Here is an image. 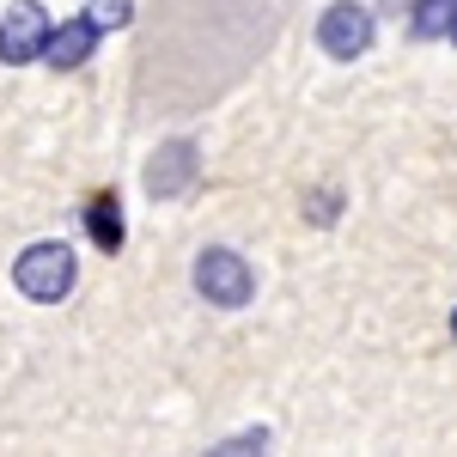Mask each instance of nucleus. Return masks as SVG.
Here are the masks:
<instances>
[{
	"mask_svg": "<svg viewBox=\"0 0 457 457\" xmlns=\"http://www.w3.org/2000/svg\"><path fill=\"white\" fill-rule=\"evenodd\" d=\"M12 287H19L25 299L55 305V299L73 287V250L68 245H31L19 262H12Z\"/></svg>",
	"mask_w": 457,
	"mask_h": 457,
	"instance_id": "obj_1",
	"label": "nucleus"
},
{
	"mask_svg": "<svg viewBox=\"0 0 457 457\" xmlns=\"http://www.w3.org/2000/svg\"><path fill=\"white\" fill-rule=\"evenodd\" d=\"M195 287L208 293V305H250V269L245 256H232V250H202V262H195Z\"/></svg>",
	"mask_w": 457,
	"mask_h": 457,
	"instance_id": "obj_2",
	"label": "nucleus"
},
{
	"mask_svg": "<svg viewBox=\"0 0 457 457\" xmlns=\"http://www.w3.org/2000/svg\"><path fill=\"white\" fill-rule=\"evenodd\" d=\"M317 37H323V49H329L336 62H353V55L372 49V12H366V6H329L323 25H317Z\"/></svg>",
	"mask_w": 457,
	"mask_h": 457,
	"instance_id": "obj_3",
	"label": "nucleus"
},
{
	"mask_svg": "<svg viewBox=\"0 0 457 457\" xmlns=\"http://www.w3.org/2000/svg\"><path fill=\"white\" fill-rule=\"evenodd\" d=\"M43 37H49V12L37 0H19L0 25V62H37L43 55Z\"/></svg>",
	"mask_w": 457,
	"mask_h": 457,
	"instance_id": "obj_4",
	"label": "nucleus"
},
{
	"mask_svg": "<svg viewBox=\"0 0 457 457\" xmlns=\"http://www.w3.org/2000/svg\"><path fill=\"white\" fill-rule=\"evenodd\" d=\"M92 49H98V25L92 19H62L43 37V62L49 68H79V62H92Z\"/></svg>",
	"mask_w": 457,
	"mask_h": 457,
	"instance_id": "obj_5",
	"label": "nucleus"
},
{
	"mask_svg": "<svg viewBox=\"0 0 457 457\" xmlns=\"http://www.w3.org/2000/svg\"><path fill=\"white\" fill-rule=\"evenodd\" d=\"M189 177H195V146L171 141V146L153 153V165H146V189H153V195H177Z\"/></svg>",
	"mask_w": 457,
	"mask_h": 457,
	"instance_id": "obj_6",
	"label": "nucleus"
},
{
	"mask_svg": "<svg viewBox=\"0 0 457 457\" xmlns=\"http://www.w3.org/2000/svg\"><path fill=\"white\" fill-rule=\"evenodd\" d=\"M457 19V0H415V31L421 37H445Z\"/></svg>",
	"mask_w": 457,
	"mask_h": 457,
	"instance_id": "obj_7",
	"label": "nucleus"
},
{
	"mask_svg": "<svg viewBox=\"0 0 457 457\" xmlns=\"http://www.w3.org/2000/svg\"><path fill=\"white\" fill-rule=\"evenodd\" d=\"M86 226H92V238H98V245L104 250H116L122 245V213H116V202H92V213H86Z\"/></svg>",
	"mask_w": 457,
	"mask_h": 457,
	"instance_id": "obj_8",
	"label": "nucleus"
},
{
	"mask_svg": "<svg viewBox=\"0 0 457 457\" xmlns=\"http://www.w3.org/2000/svg\"><path fill=\"white\" fill-rule=\"evenodd\" d=\"M92 25H98V31H116V25H129V0H92Z\"/></svg>",
	"mask_w": 457,
	"mask_h": 457,
	"instance_id": "obj_9",
	"label": "nucleus"
},
{
	"mask_svg": "<svg viewBox=\"0 0 457 457\" xmlns=\"http://www.w3.org/2000/svg\"><path fill=\"white\" fill-rule=\"evenodd\" d=\"M452 43H457V19H452Z\"/></svg>",
	"mask_w": 457,
	"mask_h": 457,
	"instance_id": "obj_10",
	"label": "nucleus"
}]
</instances>
